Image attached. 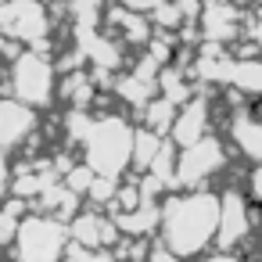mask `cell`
<instances>
[{"instance_id":"23","label":"cell","mask_w":262,"mask_h":262,"mask_svg":"<svg viewBox=\"0 0 262 262\" xmlns=\"http://www.w3.org/2000/svg\"><path fill=\"white\" fill-rule=\"evenodd\" d=\"M233 4H251V0H233Z\"/></svg>"},{"instance_id":"17","label":"cell","mask_w":262,"mask_h":262,"mask_svg":"<svg viewBox=\"0 0 262 262\" xmlns=\"http://www.w3.org/2000/svg\"><path fill=\"white\" fill-rule=\"evenodd\" d=\"M115 194H119V183H115V176H97L86 198H90L94 205H101V208H108V205L115 201Z\"/></svg>"},{"instance_id":"8","label":"cell","mask_w":262,"mask_h":262,"mask_svg":"<svg viewBox=\"0 0 262 262\" xmlns=\"http://www.w3.org/2000/svg\"><path fill=\"white\" fill-rule=\"evenodd\" d=\"M0 144H4V151L8 155H15V147L18 144H29V137L40 129V115H36V108L33 104H26V101H18V97H4V104H0Z\"/></svg>"},{"instance_id":"1","label":"cell","mask_w":262,"mask_h":262,"mask_svg":"<svg viewBox=\"0 0 262 262\" xmlns=\"http://www.w3.org/2000/svg\"><path fill=\"white\" fill-rule=\"evenodd\" d=\"M219 219H223V190H208V187L176 190V194L169 190L162 198L158 241L183 258H198L205 248L215 244Z\"/></svg>"},{"instance_id":"13","label":"cell","mask_w":262,"mask_h":262,"mask_svg":"<svg viewBox=\"0 0 262 262\" xmlns=\"http://www.w3.org/2000/svg\"><path fill=\"white\" fill-rule=\"evenodd\" d=\"M61 97L72 104V108H90L94 104V97H97V86H94V79L83 72V69H76V72H65V79H61Z\"/></svg>"},{"instance_id":"5","label":"cell","mask_w":262,"mask_h":262,"mask_svg":"<svg viewBox=\"0 0 262 262\" xmlns=\"http://www.w3.org/2000/svg\"><path fill=\"white\" fill-rule=\"evenodd\" d=\"M226 144L219 137H201L190 147H180V165H176V190H194L205 187L215 172L226 169Z\"/></svg>"},{"instance_id":"9","label":"cell","mask_w":262,"mask_h":262,"mask_svg":"<svg viewBox=\"0 0 262 262\" xmlns=\"http://www.w3.org/2000/svg\"><path fill=\"white\" fill-rule=\"evenodd\" d=\"M226 137H230V147L251 162V165H262V119L251 112V104L230 112L226 119Z\"/></svg>"},{"instance_id":"19","label":"cell","mask_w":262,"mask_h":262,"mask_svg":"<svg viewBox=\"0 0 262 262\" xmlns=\"http://www.w3.org/2000/svg\"><path fill=\"white\" fill-rule=\"evenodd\" d=\"M201 262H244V255L233 248H215V251H205Z\"/></svg>"},{"instance_id":"2","label":"cell","mask_w":262,"mask_h":262,"mask_svg":"<svg viewBox=\"0 0 262 262\" xmlns=\"http://www.w3.org/2000/svg\"><path fill=\"white\" fill-rule=\"evenodd\" d=\"M133 144H137V129L122 115H97L90 137L83 140V155L101 176L119 180L126 169H133Z\"/></svg>"},{"instance_id":"22","label":"cell","mask_w":262,"mask_h":262,"mask_svg":"<svg viewBox=\"0 0 262 262\" xmlns=\"http://www.w3.org/2000/svg\"><path fill=\"white\" fill-rule=\"evenodd\" d=\"M248 36L262 43V11H258V18H255V26H248Z\"/></svg>"},{"instance_id":"12","label":"cell","mask_w":262,"mask_h":262,"mask_svg":"<svg viewBox=\"0 0 262 262\" xmlns=\"http://www.w3.org/2000/svg\"><path fill=\"white\" fill-rule=\"evenodd\" d=\"M223 86H237L248 97H262V58H233L230 54Z\"/></svg>"},{"instance_id":"20","label":"cell","mask_w":262,"mask_h":262,"mask_svg":"<svg viewBox=\"0 0 262 262\" xmlns=\"http://www.w3.org/2000/svg\"><path fill=\"white\" fill-rule=\"evenodd\" d=\"M147 262H190V258H183V255H176V251H169L162 241L151 248V255H147Z\"/></svg>"},{"instance_id":"11","label":"cell","mask_w":262,"mask_h":262,"mask_svg":"<svg viewBox=\"0 0 262 262\" xmlns=\"http://www.w3.org/2000/svg\"><path fill=\"white\" fill-rule=\"evenodd\" d=\"M208 126H212V101L198 94L194 101H187V104L180 108V115H176L169 137H172L180 147H190V144H198L201 137H208Z\"/></svg>"},{"instance_id":"7","label":"cell","mask_w":262,"mask_h":262,"mask_svg":"<svg viewBox=\"0 0 262 262\" xmlns=\"http://www.w3.org/2000/svg\"><path fill=\"white\" fill-rule=\"evenodd\" d=\"M255 223H262L258 205H251L244 187H226L223 190V219H219V237L215 248H248V237L255 230Z\"/></svg>"},{"instance_id":"14","label":"cell","mask_w":262,"mask_h":262,"mask_svg":"<svg viewBox=\"0 0 262 262\" xmlns=\"http://www.w3.org/2000/svg\"><path fill=\"white\" fill-rule=\"evenodd\" d=\"M162 144H165V133H158V129H151V126L137 129V144H133V169H137V172H147V169L155 165V158H158Z\"/></svg>"},{"instance_id":"10","label":"cell","mask_w":262,"mask_h":262,"mask_svg":"<svg viewBox=\"0 0 262 262\" xmlns=\"http://www.w3.org/2000/svg\"><path fill=\"white\" fill-rule=\"evenodd\" d=\"M198 29H201L205 40L233 43L237 33H241V15L233 8V0H205L201 18H198Z\"/></svg>"},{"instance_id":"6","label":"cell","mask_w":262,"mask_h":262,"mask_svg":"<svg viewBox=\"0 0 262 262\" xmlns=\"http://www.w3.org/2000/svg\"><path fill=\"white\" fill-rule=\"evenodd\" d=\"M0 22H4L8 36H18L26 47L33 51H51L47 36H51V15L43 0H8L4 11H0Z\"/></svg>"},{"instance_id":"3","label":"cell","mask_w":262,"mask_h":262,"mask_svg":"<svg viewBox=\"0 0 262 262\" xmlns=\"http://www.w3.org/2000/svg\"><path fill=\"white\" fill-rule=\"evenodd\" d=\"M72 244V233L65 226V219L54 215H26L18 241L11 244L18 262H61L65 251Z\"/></svg>"},{"instance_id":"16","label":"cell","mask_w":262,"mask_h":262,"mask_svg":"<svg viewBox=\"0 0 262 262\" xmlns=\"http://www.w3.org/2000/svg\"><path fill=\"white\" fill-rule=\"evenodd\" d=\"M69 11H72L76 36H83L101 26V11H108V8H104V0H69Z\"/></svg>"},{"instance_id":"4","label":"cell","mask_w":262,"mask_h":262,"mask_svg":"<svg viewBox=\"0 0 262 262\" xmlns=\"http://www.w3.org/2000/svg\"><path fill=\"white\" fill-rule=\"evenodd\" d=\"M54 76H58V61H51L43 51L26 47V54L18 61H11L8 94L33 108H47L54 101Z\"/></svg>"},{"instance_id":"15","label":"cell","mask_w":262,"mask_h":262,"mask_svg":"<svg viewBox=\"0 0 262 262\" xmlns=\"http://www.w3.org/2000/svg\"><path fill=\"white\" fill-rule=\"evenodd\" d=\"M144 126H151V129H158V133H172V122H176V115H180V104L176 101H169L165 94H158L144 112Z\"/></svg>"},{"instance_id":"18","label":"cell","mask_w":262,"mask_h":262,"mask_svg":"<svg viewBox=\"0 0 262 262\" xmlns=\"http://www.w3.org/2000/svg\"><path fill=\"white\" fill-rule=\"evenodd\" d=\"M244 190H248L251 205L262 208V165H251V169H248V176H244Z\"/></svg>"},{"instance_id":"21","label":"cell","mask_w":262,"mask_h":262,"mask_svg":"<svg viewBox=\"0 0 262 262\" xmlns=\"http://www.w3.org/2000/svg\"><path fill=\"white\" fill-rule=\"evenodd\" d=\"M122 4L129 8V11H140V15H151L158 4H165V0H122Z\"/></svg>"}]
</instances>
